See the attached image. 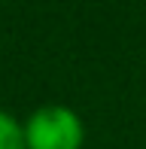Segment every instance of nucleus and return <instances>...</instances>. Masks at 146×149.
Listing matches in <instances>:
<instances>
[{"instance_id": "f257e3e1", "label": "nucleus", "mask_w": 146, "mask_h": 149, "mask_svg": "<svg viewBox=\"0 0 146 149\" xmlns=\"http://www.w3.org/2000/svg\"><path fill=\"white\" fill-rule=\"evenodd\" d=\"M82 122L67 107H40L24 122V149H79Z\"/></svg>"}, {"instance_id": "f03ea898", "label": "nucleus", "mask_w": 146, "mask_h": 149, "mask_svg": "<svg viewBox=\"0 0 146 149\" xmlns=\"http://www.w3.org/2000/svg\"><path fill=\"white\" fill-rule=\"evenodd\" d=\"M0 149H24V128L0 110Z\"/></svg>"}]
</instances>
